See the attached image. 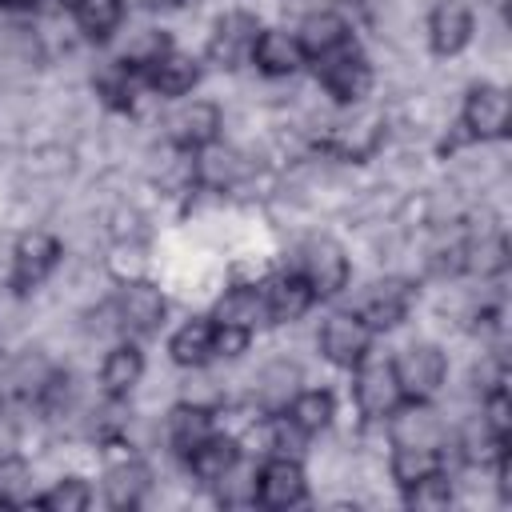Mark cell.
Segmentation results:
<instances>
[{
    "instance_id": "obj_20",
    "label": "cell",
    "mask_w": 512,
    "mask_h": 512,
    "mask_svg": "<svg viewBox=\"0 0 512 512\" xmlns=\"http://www.w3.org/2000/svg\"><path fill=\"white\" fill-rule=\"evenodd\" d=\"M144 80L160 92V96H184V92H192L196 88V80H200V60H192V56H184V52H168V56H160L148 72H144Z\"/></svg>"
},
{
    "instance_id": "obj_23",
    "label": "cell",
    "mask_w": 512,
    "mask_h": 512,
    "mask_svg": "<svg viewBox=\"0 0 512 512\" xmlns=\"http://www.w3.org/2000/svg\"><path fill=\"white\" fill-rule=\"evenodd\" d=\"M284 416H288L304 436H312V432H324V428L332 424L336 400H332V392H324V388H300V392L292 396V404L284 408Z\"/></svg>"
},
{
    "instance_id": "obj_5",
    "label": "cell",
    "mask_w": 512,
    "mask_h": 512,
    "mask_svg": "<svg viewBox=\"0 0 512 512\" xmlns=\"http://www.w3.org/2000/svg\"><path fill=\"white\" fill-rule=\"evenodd\" d=\"M372 328L356 316V312H332L320 328V352L336 364V368H356L368 352H372Z\"/></svg>"
},
{
    "instance_id": "obj_4",
    "label": "cell",
    "mask_w": 512,
    "mask_h": 512,
    "mask_svg": "<svg viewBox=\"0 0 512 512\" xmlns=\"http://www.w3.org/2000/svg\"><path fill=\"white\" fill-rule=\"evenodd\" d=\"M296 272L308 280L316 300H328L348 284V256H344V248L336 240L320 236V240H308L300 248V268Z\"/></svg>"
},
{
    "instance_id": "obj_9",
    "label": "cell",
    "mask_w": 512,
    "mask_h": 512,
    "mask_svg": "<svg viewBox=\"0 0 512 512\" xmlns=\"http://www.w3.org/2000/svg\"><path fill=\"white\" fill-rule=\"evenodd\" d=\"M260 36V24L252 12H224L212 28V40H208V60H216L220 68H236L252 44Z\"/></svg>"
},
{
    "instance_id": "obj_19",
    "label": "cell",
    "mask_w": 512,
    "mask_h": 512,
    "mask_svg": "<svg viewBox=\"0 0 512 512\" xmlns=\"http://www.w3.org/2000/svg\"><path fill=\"white\" fill-rule=\"evenodd\" d=\"M148 484H152L148 464H140V460H120V464H112V468L104 472V500H108L112 508H136V504L144 500Z\"/></svg>"
},
{
    "instance_id": "obj_11",
    "label": "cell",
    "mask_w": 512,
    "mask_h": 512,
    "mask_svg": "<svg viewBox=\"0 0 512 512\" xmlns=\"http://www.w3.org/2000/svg\"><path fill=\"white\" fill-rule=\"evenodd\" d=\"M408 304H412V288H408L404 280H380V284H372V288L364 292L356 316H360L372 332H388V328H396V324L408 316Z\"/></svg>"
},
{
    "instance_id": "obj_6",
    "label": "cell",
    "mask_w": 512,
    "mask_h": 512,
    "mask_svg": "<svg viewBox=\"0 0 512 512\" xmlns=\"http://www.w3.org/2000/svg\"><path fill=\"white\" fill-rule=\"evenodd\" d=\"M460 120H464L468 136H476V140H500V136H508V124H512L508 92L496 88V84H476V88H468Z\"/></svg>"
},
{
    "instance_id": "obj_15",
    "label": "cell",
    "mask_w": 512,
    "mask_h": 512,
    "mask_svg": "<svg viewBox=\"0 0 512 512\" xmlns=\"http://www.w3.org/2000/svg\"><path fill=\"white\" fill-rule=\"evenodd\" d=\"M168 128L184 152H200V148L216 144V136H220V108L208 100H192L168 120Z\"/></svg>"
},
{
    "instance_id": "obj_24",
    "label": "cell",
    "mask_w": 512,
    "mask_h": 512,
    "mask_svg": "<svg viewBox=\"0 0 512 512\" xmlns=\"http://www.w3.org/2000/svg\"><path fill=\"white\" fill-rule=\"evenodd\" d=\"M212 332H216V324L212 320H188L176 336H172V344H168V352H172V360L176 364H184V368H200V364H208L212 356H216V348H212Z\"/></svg>"
},
{
    "instance_id": "obj_17",
    "label": "cell",
    "mask_w": 512,
    "mask_h": 512,
    "mask_svg": "<svg viewBox=\"0 0 512 512\" xmlns=\"http://www.w3.org/2000/svg\"><path fill=\"white\" fill-rule=\"evenodd\" d=\"M252 64L264 76H292L304 64V52L296 44V32H280V28H260L256 44H252Z\"/></svg>"
},
{
    "instance_id": "obj_3",
    "label": "cell",
    "mask_w": 512,
    "mask_h": 512,
    "mask_svg": "<svg viewBox=\"0 0 512 512\" xmlns=\"http://www.w3.org/2000/svg\"><path fill=\"white\" fill-rule=\"evenodd\" d=\"M396 368V384L404 400H432L448 376V360L436 344H412L404 348L400 360H392Z\"/></svg>"
},
{
    "instance_id": "obj_13",
    "label": "cell",
    "mask_w": 512,
    "mask_h": 512,
    "mask_svg": "<svg viewBox=\"0 0 512 512\" xmlns=\"http://www.w3.org/2000/svg\"><path fill=\"white\" fill-rule=\"evenodd\" d=\"M472 40V8L464 0H440L428 16V44L436 56H456Z\"/></svg>"
},
{
    "instance_id": "obj_28",
    "label": "cell",
    "mask_w": 512,
    "mask_h": 512,
    "mask_svg": "<svg viewBox=\"0 0 512 512\" xmlns=\"http://www.w3.org/2000/svg\"><path fill=\"white\" fill-rule=\"evenodd\" d=\"M444 468V452L440 448H396L392 452V476L400 488H408L412 480L428 476V472H440Z\"/></svg>"
},
{
    "instance_id": "obj_1",
    "label": "cell",
    "mask_w": 512,
    "mask_h": 512,
    "mask_svg": "<svg viewBox=\"0 0 512 512\" xmlns=\"http://www.w3.org/2000/svg\"><path fill=\"white\" fill-rule=\"evenodd\" d=\"M352 392H356V404L364 416L372 420H384L396 412V404L404 400L400 396V384H396V368L388 356H376L368 352L356 368H352Z\"/></svg>"
},
{
    "instance_id": "obj_32",
    "label": "cell",
    "mask_w": 512,
    "mask_h": 512,
    "mask_svg": "<svg viewBox=\"0 0 512 512\" xmlns=\"http://www.w3.org/2000/svg\"><path fill=\"white\" fill-rule=\"evenodd\" d=\"M504 264H508V244H504V236H488V240H480V244L468 248V268H476L480 276H492V272H500Z\"/></svg>"
},
{
    "instance_id": "obj_7",
    "label": "cell",
    "mask_w": 512,
    "mask_h": 512,
    "mask_svg": "<svg viewBox=\"0 0 512 512\" xmlns=\"http://www.w3.org/2000/svg\"><path fill=\"white\" fill-rule=\"evenodd\" d=\"M304 500V468L296 456H268L256 468V504L292 508Z\"/></svg>"
},
{
    "instance_id": "obj_21",
    "label": "cell",
    "mask_w": 512,
    "mask_h": 512,
    "mask_svg": "<svg viewBox=\"0 0 512 512\" xmlns=\"http://www.w3.org/2000/svg\"><path fill=\"white\" fill-rule=\"evenodd\" d=\"M144 376V356L136 344H116L100 364V384L108 396H128Z\"/></svg>"
},
{
    "instance_id": "obj_18",
    "label": "cell",
    "mask_w": 512,
    "mask_h": 512,
    "mask_svg": "<svg viewBox=\"0 0 512 512\" xmlns=\"http://www.w3.org/2000/svg\"><path fill=\"white\" fill-rule=\"evenodd\" d=\"M184 460H188V468H192V476H196L200 484H216L224 472H232V468L240 464V444H236L232 436L212 432V436L200 440Z\"/></svg>"
},
{
    "instance_id": "obj_27",
    "label": "cell",
    "mask_w": 512,
    "mask_h": 512,
    "mask_svg": "<svg viewBox=\"0 0 512 512\" xmlns=\"http://www.w3.org/2000/svg\"><path fill=\"white\" fill-rule=\"evenodd\" d=\"M72 16L88 40H108L124 16V0H72Z\"/></svg>"
},
{
    "instance_id": "obj_14",
    "label": "cell",
    "mask_w": 512,
    "mask_h": 512,
    "mask_svg": "<svg viewBox=\"0 0 512 512\" xmlns=\"http://www.w3.org/2000/svg\"><path fill=\"white\" fill-rule=\"evenodd\" d=\"M260 296H264V316L268 320H276V324H292V320H300L308 308H312V288H308V280L300 276V272H284V276H272L264 288H260Z\"/></svg>"
},
{
    "instance_id": "obj_33",
    "label": "cell",
    "mask_w": 512,
    "mask_h": 512,
    "mask_svg": "<svg viewBox=\"0 0 512 512\" xmlns=\"http://www.w3.org/2000/svg\"><path fill=\"white\" fill-rule=\"evenodd\" d=\"M212 324H216V320H212ZM248 340H252V332H248V328H232V324H216V332H212L216 356H240V352L248 348Z\"/></svg>"
},
{
    "instance_id": "obj_22",
    "label": "cell",
    "mask_w": 512,
    "mask_h": 512,
    "mask_svg": "<svg viewBox=\"0 0 512 512\" xmlns=\"http://www.w3.org/2000/svg\"><path fill=\"white\" fill-rule=\"evenodd\" d=\"M216 428H212V412L204 408V404H176L172 412H168V444L180 452V456H188L200 440H208Z\"/></svg>"
},
{
    "instance_id": "obj_2",
    "label": "cell",
    "mask_w": 512,
    "mask_h": 512,
    "mask_svg": "<svg viewBox=\"0 0 512 512\" xmlns=\"http://www.w3.org/2000/svg\"><path fill=\"white\" fill-rule=\"evenodd\" d=\"M316 76H320V84H324L340 104H356V100H364L368 88H372V64H368V56H364L356 44H344V48L320 56V60H316Z\"/></svg>"
},
{
    "instance_id": "obj_10",
    "label": "cell",
    "mask_w": 512,
    "mask_h": 512,
    "mask_svg": "<svg viewBox=\"0 0 512 512\" xmlns=\"http://www.w3.org/2000/svg\"><path fill=\"white\" fill-rule=\"evenodd\" d=\"M164 312H168L164 292L156 284H148V280L124 284L120 296H116V316H120V324L128 332H156L164 324Z\"/></svg>"
},
{
    "instance_id": "obj_16",
    "label": "cell",
    "mask_w": 512,
    "mask_h": 512,
    "mask_svg": "<svg viewBox=\"0 0 512 512\" xmlns=\"http://www.w3.org/2000/svg\"><path fill=\"white\" fill-rule=\"evenodd\" d=\"M296 44H300L304 60H320V56L352 44L348 40V20L340 12H328V8L324 12H308L300 20V28H296Z\"/></svg>"
},
{
    "instance_id": "obj_8",
    "label": "cell",
    "mask_w": 512,
    "mask_h": 512,
    "mask_svg": "<svg viewBox=\"0 0 512 512\" xmlns=\"http://www.w3.org/2000/svg\"><path fill=\"white\" fill-rule=\"evenodd\" d=\"M60 260V240L48 232H28L20 236L16 252H12V288L16 292H32L36 284H44V276L56 268Z\"/></svg>"
},
{
    "instance_id": "obj_26",
    "label": "cell",
    "mask_w": 512,
    "mask_h": 512,
    "mask_svg": "<svg viewBox=\"0 0 512 512\" xmlns=\"http://www.w3.org/2000/svg\"><path fill=\"white\" fill-rule=\"evenodd\" d=\"M260 316H264V296L256 292V288H248V284H240V288H228L220 300H216V324H232V328H256L260 324Z\"/></svg>"
},
{
    "instance_id": "obj_31",
    "label": "cell",
    "mask_w": 512,
    "mask_h": 512,
    "mask_svg": "<svg viewBox=\"0 0 512 512\" xmlns=\"http://www.w3.org/2000/svg\"><path fill=\"white\" fill-rule=\"evenodd\" d=\"M32 504H40V508H48V512H84V508L92 504V488H88L80 476H68V480H60L56 488H48L44 496H36Z\"/></svg>"
},
{
    "instance_id": "obj_29",
    "label": "cell",
    "mask_w": 512,
    "mask_h": 512,
    "mask_svg": "<svg viewBox=\"0 0 512 512\" xmlns=\"http://www.w3.org/2000/svg\"><path fill=\"white\" fill-rule=\"evenodd\" d=\"M404 500H408V508H416V512H440V508H448V504H452V484H448L444 468H440V472H428V476H420V480H412V484L404 488Z\"/></svg>"
},
{
    "instance_id": "obj_34",
    "label": "cell",
    "mask_w": 512,
    "mask_h": 512,
    "mask_svg": "<svg viewBox=\"0 0 512 512\" xmlns=\"http://www.w3.org/2000/svg\"><path fill=\"white\" fill-rule=\"evenodd\" d=\"M68 4H72V0H68Z\"/></svg>"
},
{
    "instance_id": "obj_25",
    "label": "cell",
    "mask_w": 512,
    "mask_h": 512,
    "mask_svg": "<svg viewBox=\"0 0 512 512\" xmlns=\"http://www.w3.org/2000/svg\"><path fill=\"white\" fill-rule=\"evenodd\" d=\"M300 392V368L296 364H268L260 372V384H256V400L268 416L284 412L292 404V396Z\"/></svg>"
},
{
    "instance_id": "obj_12",
    "label": "cell",
    "mask_w": 512,
    "mask_h": 512,
    "mask_svg": "<svg viewBox=\"0 0 512 512\" xmlns=\"http://www.w3.org/2000/svg\"><path fill=\"white\" fill-rule=\"evenodd\" d=\"M392 444L396 448H444V428L428 412V400H400L392 412Z\"/></svg>"
},
{
    "instance_id": "obj_30",
    "label": "cell",
    "mask_w": 512,
    "mask_h": 512,
    "mask_svg": "<svg viewBox=\"0 0 512 512\" xmlns=\"http://www.w3.org/2000/svg\"><path fill=\"white\" fill-rule=\"evenodd\" d=\"M32 472L20 456H0V504L8 508H20V504H32Z\"/></svg>"
}]
</instances>
